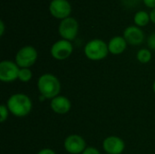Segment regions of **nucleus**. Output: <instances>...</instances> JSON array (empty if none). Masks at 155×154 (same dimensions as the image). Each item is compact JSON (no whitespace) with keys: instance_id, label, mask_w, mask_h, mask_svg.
Instances as JSON below:
<instances>
[{"instance_id":"20","label":"nucleus","mask_w":155,"mask_h":154,"mask_svg":"<svg viewBox=\"0 0 155 154\" xmlns=\"http://www.w3.org/2000/svg\"><path fill=\"white\" fill-rule=\"evenodd\" d=\"M82 154H101L98 149L92 147V146H88L86 147V149L84 151V152Z\"/></svg>"},{"instance_id":"25","label":"nucleus","mask_w":155,"mask_h":154,"mask_svg":"<svg viewBox=\"0 0 155 154\" xmlns=\"http://www.w3.org/2000/svg\"><path fill=\"white\" fill-rule=\"evenodd\" d=\"M153 92H154L155 93V81L153 82Z\"/></svg>"},{"instance_id":"10","label":"nucleus","mask_w":155,"mask_h":154,"mask_svg":"<svg viewBox=\"0 0 155 154\" xmlns=\"http://www.w3.org/2000/svg\"><path fill=\"white\" fill-rule=\"evenodd\" d=\"M103 148L106 154H122L125 149V143L118 136H108L103 142Z\"/></svg>"},{"instance_id":"24","label":"nucleus","mask_w":155,"mask_h":154,"mask_svg":"<svg viewBox=\"0 0 155 154\" xmlns=\"http://www.w3.org/2000/svg\"><path fill=\"white\" fill-rule=\"evenodd\" d=\"M0 35L2 36L3 34H4V31H5V25H4V22L1 20L0 21Z\"/></svg>"},{"instance_id":"19","label":"nucleus","mask_w":155,"mask_h":154,"mask_svg":"<svg viewBox=\"0 0 155 154\" xmlns=\"http://www.w3.org/2000/svg\"><path fill=\"white\" fill-rule=\"evenodd\" d=\"M147 44L149 46L150 49L152 50H155V32L151 34L150 36L147 39Z\"/></svg>"},{"instance_id":"16","label":"nucleus","mask_w":155,"mask_h":154,"mask_svg":"<svg viewBox=\"0 0 155 154\" xmlns=\"http://www.w3.org/2000/svg\"><path fill=\"white\" fill-rule=\"evenodd\" d=\"M32 77H33V74L30 68H20L19 74H18L19 81L23 83H27L32 79Z\"/></svg>"},{"instance_id":"8","label":"nucleus","mask_w":155,"mask_h":154,"mask_svg":"<svg viewBox=\"0 0 155 154\" xmlns=\"http://www.w3.org/2000/svg\"><path fill=\"white\" fill-rule=\"evenodd\" d=\"M64 147L68 153L82 154L86 149V143L82 136L78 134H71L65 138Z\"/></svg>"},{"instance_id":"11","label":"nucleus","mask_w":155,"mask_h":154,"mask_svg":"<svg viewBox=\"0 0 155 154\" xmlns=\"http://www.w3.org/2000/svg\"><path fill=\"white\" fill-rule=\"evenodd\" d=\"M124 37L131 45H140L144 41V33L137 25H130L124 31Z\"/></svg>"},{"instance_id":"7","label":"nucleus","mask_w":155,"mask_h":154,"mask_svg":"<svg viewBox=\"0 0 155 154\" xmlns=\"http://www.w3.org/2000/svg\"><path fill=\"white\" fill-rule=\"evenodd\" d=\"M79 30V25L76 19L74 17H67L65 19H63L59 25L58 31L60 35L63 37V39L72 41L74 40Z\"/></svg>"},{"instance_id":"21","label":"nucleus","mask_w":155,"mask_h":154,"mask_svg":"<svg viewBox=\"0 0 155 154\" xmlns=\"http://www.w3.org/2000/svg\"><path fill=\"white\" fill-rule=\"evenodd\" d=\"M37 154H56L54 151H53L52 149H49V148H45V149H42L41 151H39Z\"/></svg>"},{"instance_id":"23","label":"nucleus","mask_w":155,"mask_h":154,"mask_svg":"<svg viewBox=\"0 0 155 154\" xmlns=\"http://www.w3.org/2000/svg\"><path fill=\"white\" fill-rule=\"evenodd\" d=\"M150 18H151V21L155 24V8L153 9L152 12L150 13Z\"/></svg>"},{"instance_id":"13","label":"nucleus","mask_w":155,"mask_h":154,"mask_svg":"<svg viewBox=\"0 0 155 154\" xmlns=\"http://www.w3.org/2000/svg\"><path fill=\"white\" fill-rule=\"evenodd\" d=\"M127 47V42L124 36H114L108 43L109 53L117 55L123 54Z\"/></svg>"},{"instance_id":"18","label":"nucleus","mask_w":155,"mask_h":154,"mask_svg":"<svg viewBox=\"0 0 155 154\" xmlns=\"http://www.w3.org/2000/svg\"><path fill=\"white\" fill-rule=\"evenodd\" d=\"M121 2L126 8H134L139 5L141 0H121Z\"/></svg>"},{"instance_id":"12","label":"nucleus","mask_w":155,"mask_h":154,"mask_svg":"<svg viewBox=\"0 0 155 154\" xmlns=\"http://www.w3.org/2000/svg\"><path fill=\"white\" fill-rule=\"evenodd\" d=\"M51 109L57 114H65L67 113L72 107L71 101L63 95H58L51 100L50 103Z\"/></svg>"},{"instance_id":"22","label":"nucleus","mask_w":155,"mask_h":154,"mask_svg":"<svg viewBox=\"0 0 155 154\" xmlns=\"http://www.w3.org/2000/svg\"><path fill=\"white\" fill-rule=\"evenodd\" d=\"M143 1L145 4V5H147L148 7H151L153 9L155 8V0H143Z\"/></svg>"},{"instance_id":"6","label":"nucleus","mask_w":155,"mask_h":154,"mask_svg":"<svg viewBox=\"0 0 155 154\" xmlns=\"http://www.w3.org/2000/svg\"><path fill=\"white\" fill-rule=\"evenodd\" d=\"M20 67L15 62L4 60L0 63V80L3 83H12L18 79Z\"/></svg>"},{"instance_id":"15","label":"nucleus","mask_w":155,"mask_h":154,"mask_svg":"<svg viewBox=\"0 0 155 154\" xmlns=\"http://www.w3.org/2000/svg\"><path fill=\"white\" fill-rule=\"evenodd\" d=\"M136 58L141 64H147L152 60V52L146 48L140 49L136 54Z\"/></svg>"},{"instance_id":"14","label":"nucleus","mask_w":155,"mask_h":154,"mask_svg":"<svg viewBox=\"0 0 155 154\" xmlns=\"http://www.w3.org/2000/svg\"><path fill=\"white\" fill-rule=\"evenodd\" d=\"M134 23L137 26H145L149 21L151 20L150 18V14H148L145 11H138L134 15Z\"/></svg>"},{"instance_id":"3","label":"nucleus","mask_w":155,"mask_h":154,"mask_svg":"<svg viewBox=\"0 0 155 154\" xmlns=\"http://www.w3.org/2000/svg\"><path fill=\"white\" fill-rule=\"evenodd\" d=\"M84 52L89 60L101 61L109 54L108 44L101 39H93L85 44Z\"/></svg>"},{"instance_id":"17","label":"nucleus","mask_w":155,"mask_h":154,"mask_svg":"<svg viewBox=\"0 0 155 154\" xmlns=\"http://www.w3.org/2000/svg\"><path fill=\"white\" fill-rule=\"evenodd\" d=\"M9 113L10 112H9V110H8L6 105H5V104H1L0 105V122L2 123H5L7 120Z\"/></svg>"},{"instance_id":"5","label":"nucleus","mask_w":155,"mask_h":154,"mask_svg":"<svg viewBox=\"0 0 155 154\" xmlns=\"http://www.w3.org/2000/svg\"><path fill=\"white\" fill-rule=\"evenodd\" d=\"M74 47L70 41L65 39H61L56 41L51 47V55L58 61H63L70 57L73 54Z\"/></svg>"},{"instance_id":"4","label":"nucleus","mask_w":155,"mask_h":154,"mask_svg":"<svg viewBox=\"0 0 155 154\" xmlns=\"http://www.w3.org/2000/svg\"><path fill=\"white\" fill-rule=\"evenodd\" d=\"M37 51L32 45H25L19 49L15 55V63L20 68H30L37 60Z\"/></svg>"},{"instance_id":"2","label":"nucleus","mask_w":155,"mask_h":154,"mask_svg":"<svg viewBox=\"0 0 155 154\" xmlns=\"http://www.w3.org/2000/svg\"><path fill=\"white\" fill-rule=\"evenodd\" d=\"M37 88L41 96L45 99L52 100L59 95L61 91V84L55 75L46 73L38 78Z\"/></svg>"},{"instance_id":"9","label":"nucleus","mask_w":155,"mask_h":154,"mask_svg":"<svg viewBox=\"0 0 155 154\" xmlns=\"http://www.w3.org/2000/svg\"><path fill=\"white\" fill-rule=\"evenodd\" d=\"M49 11L53 16L63 20L69 17L72 6L67 0H52L49 5Z\"/></svg>"},{"instance_id":"1","label":"nucleus","mask_w":155,"mask_h":154,"mask_svg":"<svg viewBox=\"0 0 155 154\" xmlns=\"http://www.w3.org/2000/svg\"><path fill=\"white\" fill-rule=\"evenodd\" d=\"M5 105L13 115L19 118L28 115L33 107L31 99L25 93L12 94L8 98Z\"/></svg>"}]
</instances>
